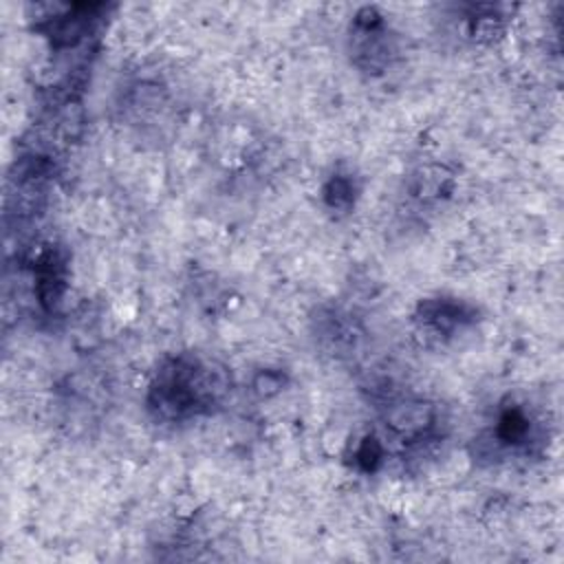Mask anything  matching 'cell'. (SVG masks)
<instances>
[{"instance_id": "cell-1", "label": "cell", "mask_w": 564, "mask_h": 564, "mask_svg": "<svg viewBox=\"0 0 564 564\" xmlns=\"http://www.w3.org/2000/svg\"><path fill=\"white\" fill-rule=\"evenodd\" d=\"M231 388L225 366L194 352L167 357L148 390L150 412L167 423L212 412Z\"/></svg>"}, {"instance_id": "cell-2", "label": "cell", "mask_w": 564, "mask_h": 564, "mask_svg": "<svg viewBox=\"0 0 564 564\" xmlns=\"http://www.w3.org/2000/svg\"><path fill=\"white\" fill-rule=\"evenodd\" d=\"M394 53L388 22L375 7H364L350 24V55L366 73H381Z\"/></svg>"}, {"instance_id": "cell-3", "label": "cell", "mask_w": 564, "mask_h": 564, "mask_svg": "<svg viewBox=\"0 0 564 564\" xmlns=\"http://www.w3.org/2000/svg\"><path fill=\"white\" fill-rule=\"evenodd\" d=\"M383 423L392 438L416 445L427 441L438 423L436 408L416 397H397L390 399V405L383 410Z\"/></svg>"}, {"instance_id": "cell-4", "label": "cell", "mask_w": 564, "mask_h": 564, "mask_svg": "<svg viewBox=\"0 0 564 564\" xmlns=\"http://www.w3.org/2000/svg\"><path fill=\"white\" fill-rule=\"evenodd\" d=\"M535 436V421L524 405H507L489 432L498 452H529Z\"/></svg>"}, {"instance_id": "cell-5", "label": "cell", "mask_w": 564, "mask_h": 564, "mask_svg": "<svg viewBox=\"0 0 564 564\" xmlns=\"http://www.w3.org/2000/svg\"><path fill=\"white\" fill-rule=\"evenodd\" d=\"M476 319V311L458 300H425L419 304L416 322L423 330L432 333L434 337H449L460 326H467Z\"/></svg>"}, {"instance_id": "cell-6", "label": "cell", "mask_w": 564, "mask_h": 564, "mask_svg": "<svg viewBox=\"0 0 564 564\" xmlns=\"http://www.w3.org/2000/svg\"><path fill=\"white\" fill-rule=\"evenodd\" d=\"M355 178L344 172H335L324 185V200L335 212H348L355 203Z\"/></svg>"}, {"instance_id": "cell-7", "label": "cell", "mask_w": 564, "mask_h": 564, "mask_svg": "<svg viewBox=\"0 0 564 564\" xmlns=\"http://www.w3.org/2000/svg\"><path fill=\"white\" fill-rule=\"evenodd\" d=\"M383 454H386V449H383L381 441L375 438V436H368V438H364V441L359 443V447L355 449V463L361 465L366 471H372V469L381 463Z\"/></svg>"}, {"instance_id": "cell-8", "label": "cell", "mask_w": 564, "mask_h": 564, "mask_svg": "<svg viewBox=\"0 0 564 564\" xmlns=\"http://www.w3.org/2000/svg\"><path fill=\"white\" fill-rule=\"evenodd\" d=\"M282 386H284V377H280L278 372H271V370H264V372H260V375L253 379V390H256L260 397L275 394V392H280Z\"/></svg>"}]
</instances>
